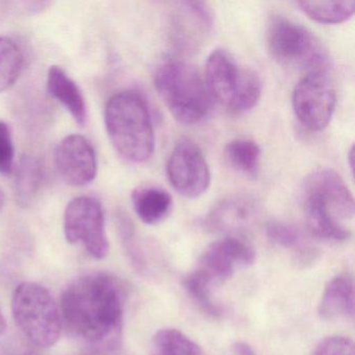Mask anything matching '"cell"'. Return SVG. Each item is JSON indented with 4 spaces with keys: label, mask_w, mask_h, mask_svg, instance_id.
<instances>
[{
    "label": "cell",
    "mask_w": 355,
    "mask_h": 355,
    "mask_svg": "<svg viewBox=\"0 0 355 355\" xmlns=\"http://www.w3.org/2000/svg\"><path fill=\"white\" fill-rule=\"evenodd\" d=\"M232 351L236 355H257L252 347L245 342H236L232 347Z\"/></svg>",
    "instance_id": "obj_29"
},
{
    "label": "cell",
    "mask_w": 355,
    "mask_h": 355,
    "mask_svg": "<svg viewBox=\"0 0 355 355\" xmlns=\"http://www.w3.org/2000/svg\"><path fill=\"white\" fill-rule=\"evenodd\" d=\"M15 162V148L11 130L6 122L0 121V174L3 176L12 173Z\"/></svg>",
    "instance_id": "obj_26"
},
{
    "label": "cell",
    "mask_w": 355,
    "mask_h": 355,
    "mask_svg": "<svg viewBox=\"0 0 355 355\" xmlns=\"http://www.w3.org/2000/svg\"><path fill=\"white\" fill-rule=\"evenodd\" d=\"M320 319H348L354 315V282L348 273L338 274L326 284L318 305Z\"/></svg>",
    "instance_id": "obj_15"
},
{
    "label": "cell",
    "mask_w": 355,
    "mask_h": 355,
    "mask_svg": "<svg viewBox=\"0 0 355 355\" xmlns=\"http://www.w3.org/2000/svg\"><path fill=\"white\" fill-rule=\"evenodd\" d=\"M313 355H355L354 344L346 336H328L318 344Z\"/></svg>",
    "instance_id": "obj_27"
},
{
    "label": "cell",
    "mask_w": 355,
    "mask_h": 355,
    "mask_svg": "<svg viewBox=\"0 0 355 355\" xmlns=\"http://www.w3.org/2000/svg\"><path fill=\"white\" fill-rule=\"evenodd\" d=\"M119 232L122 241H123L124 248L130 257L132 266L138 271H144L146 268V261H145L142 248L139 244L134 226L130 223V220L124 216H119Z\"/></svg>",
    "instance_id": "obj_25"
},
{
    "label": "cell",
    "mask_w": 355,
    "mask_h": 355,
    "mask_svg": "<svg viewBox=\"0 0 355 355\" xmlns=\"http://www.w3.org/2000/svg\"><path fill=\"white\" fill-rule=\"evenodd\" d=\"M295 115L311 132L327 128L336 111V93L327 70L307 72L292 96Z\"/></svg>",
    "instance_id": "obj_9"
},
{
    "label": "cell",
    "mask_w": 355,
    "mask_h": 355,
    "mask_svg": "<svg viewBox=\"0 0 355 355\" xmlns=\"http://www.w3.org/2000/svg\"><path fill=\"white\" fill-rule=\"evenodd\" d=\"M348 159H349V166H350L351 171H352L353 173V169H354V167H353V159H354V147H351L350 151H349L348 155Z\"/></svg>",
    "instance_id": "obj_31"
},
{
    "label": "cell",
    "mask_w": 355,
    "mask_h": 355,
    "mask_svg": "<svg viewBox=\"0 0 355 355\" xmlns=\"http://www.w3.org/2000/svg\"><path fill=\"white\" fill-rule=\"evenodd\" d=\"M26 355H34V354H26Z\"/></svg>",
    "instance_id": "obj_33"
},
{
    "label": "cell",
    "mask_w": 355,
    "mask_h": 355,
    "mask_svg": "<svg viewBox=\"0 0 355 355\" xmlns=\"http://www.w3.org/2000/svg\"><path fill=\"white\" fill-rule=\"evenodd\" d=\"M155 87L171 115L180 123H200L213 109V98L200 72L184 61L171 60L157 67Z\"/></svg>",
    "instance_id": "obj_4"
},
{
    "label": "cell",
    "mask_w": 355,
    "mask_h": 355,
    "mask_svg": "<svg viewBox=\"0 0 355 355\" xmlns=\"http://www.w3.org/2000/svg\"><path fill=\"white\" fill-rule=\"evenodd\" d=\"M305 222L309 232L323 240H348L350 230L344 221L354 217V199L340 174L315 170L303 184Z\"/></svg>",
    "instance_id": "obj_2"
},
{
    "label": "cell",
    "mask_w": 355,
    "mask_h": 355,
    "mask_svg": "<svg viewBox=\"0 0 355 355\" xmlns=\"http://www.w3.org/2000/svg\"><path fill=\"white\" fill-rule=\"evenodd\" d=\"M301 11L311 19L324 24L347 21L355 12L354 0L347 1H302L297 3Z\"/></svg>",
    "instance_id": "obj_20"
},
{
    "label": "cell",
    "mask_w": 355,
    "mask_h": 355,
    "mask_svg": "<svg viewBox=\"0 0 355 355\" xmlns=\"http://www.w3.org/2000/svg\"><path fill=\"white\" fill-rule=\"evenodd\" d=\"M261 155L259 145L249 139H234L224 148V157L228 165L247 178H257Z\"/></svg>",
    "instance_id": "obj_19"
},
{
    "label": "cell",
    "mask_w": 355,
    "mask_h": 355,
    "mask_svg": "<svg viewBox=\"0 0 355 355\" xmlns=\"http://www.w3.org/2000/svg\"><path fill=\"white\" fill-rule=\"evenodd\" d=\"M167 175L174 190L188 198L205 194L211 186V171L202 150L188 139L174 147L168 159Z\"/></svg>",
    "instance_id": "obj_10"
},
{
    "label": "cell",
    "mask_w": 355,
    "mask_h": 355,
    "mask_svg": "<svg viewBox=\"0 0 355 355\" xmlns=\"http://www.w3.org/2000/svg\"><path fill=\"white\" fill-rule=\"evenodd\" d=\"M64 234L70 244L82 245L93 259L101 261L109 254L105 211L94 197H76L68 203L64 214Z\"/></svg>",
    "instance_id": "obj_8"
},
{
    "label": "cell",
    "mask_w": 355,
    "mask_h": 355,
    "mask_svg": "<svg viewBox=\"0 0 355 355\" xmlns=\"http://www.w3.org/2000/svg\"><path fill=\"white\" fill-rule=\"evenodd\" d=\"M55 159L58 172L70 186H87L96 178V153L85 137L70 135L64 138L55 149Z\"/></svg>",
    "instance_id": "obj_12"
},
{
    "label": "cell",
    "mask_w": 355,
    "mask_h": 355,
    "mask_svg": "<svg viewBox=\"0 0 355 355\" xmlns=\"http://www.w3.org/2000/svg\"><path fill=\"white\" fill-rule=\"evenodd\" d=\"M44 182V168L40 159L24 155L16 169L14 191L18 205L28 207L34 202Z\"/></svg>",
    "instance_id": "obj_18"
},
{
    "label": "cell",
    "mask_w": 355,
    "mask_h": 355,
    "mask_svg": "<svg viewBox=\"0 0 355 355\" xmlns=\"http://www.w3.org/2000/svg\"><path fill=\"white\" fill-rule=\"evenodd\" d=\"M105 126L114 148L126 161L144 163L155 151V136L148 105L138 93H117L105 107Z\"/></svg>",
    "instance_id": "obj_3"
},
{
    "label": "cell",
    "mask_w": 355,
    "mask_h": 355,
    "mask_svg": "<svg viewBox=\"0 0 355 355\" xmlns=\"http://www.w3.org/2000/svg\"><path fill=\"white\" fill-rule=\"evenodd\" d=\"M12 315L20 331L39 348L55 346L61 336V313L45 286L24 282L12 296Z\"/></svg>",
    "instance_id": "obj_6"
},
{
    "label": "cell",
    "mask_w": 355,
    "mask_h": 355,
    "mask_svg": "<svg viewBox=\"0 0 355 355\" xmlns=\"http://www.w3.org/2000/svg\"><path fill=\"white\" fill-rule=\"evenodd\" d=\"M257 213L253 199L243 195H232L220 200L203 220V225L209 232H240L248 227Z\"/></svg>",
    "instance_id": "obj_14"
},
{
    "label": "cell",
    "mask_w": 355,
    "mask_h": 355,
    "mask_svg": "<svg viewBox=\"0 0 355 355\" xmlns=\"http://www.w3.org/2000/svg\"><path fill=\"white\" fill-rule=\"evenodd\" d=\"M47 91L69 112L78 125L88 119L86 99L80 87L59 66H53L47 74Z\"/></svg>",
    "instance_id": "obj_16"
},
{
    "label": "cell",
    "mask_w": 355,
    "mask_h": 355,
    "mask_svg": "<svg viewBox=\"0 0 355 355\" xmlns=\"http://www.w3.org/2000/svg\"><path fill=\"white\" fill-rule=\"evenodd\" d=\"M254 261L252 247L236 236H228L207 247L195 270L216 286L230 279L236 270L249 267Z\"/></svg>",
    "instance_id": "obj_11"
},
{
    "label": "cell",
    "mask_w": 355,
    "mask_h": 355,
    "mask_svg": "<svg viewBox=\"0 0 355 355\" xmlns=\"http://www.w3.org/2000/svg\"><path fill=\"white\" fill-rule=\"evenodd\" d=\"M6 331H7V320H6L3 311H0V336H3Z\"/></svg>",
    "instance_id": "obj_30"
},
{
    "label": "cell",
    "mask_w": 355,
    "mask_h": 355,
    "mask_svg": "<svg viewBox=\"0 0 355 355\" xmlns=\"http://www.w3.org/2000/svg\"><path fill=\"white\" fill-rule=\"evenodd\" d=\"M6 9L14 14H37L46 10L51 3L49 1H14L6 3Z\"/></svg>",
    "instance_id": "obj_28"
},
{
    "label": "cell",
    "mask_w": 355,
    "mask_h": 355,
    "mask_svg": "<svg viewBox=\"0 0 355 355\" xmlns=\"http://www.w3.org/2000/svg\"><path fill=\"white\" fill-rule=\"evenodd\" d=\"M6 196L3 191L0 189V211H3V207H5Z\"/></svg>",
    "instance_id": "obj_32"
},
{
    "label": "cell",
    "mask_w": 355,
    "mask_h": 355,
    "mask_svg": "<svg viewBox=\"0 0 355 355\" xmlns=\"http://www.w3.org/2000/svg\"><path fill=\"white\" fill-rule=\"evenodd\" d=\"M184 286L191 298L205 313L213 317L222 315V309L213 298V284L207 282L196 270L191 272L184 280Z\"/></svg>",
    "instance_id": "obj_23"
},
{
    "label": "cell",
    "mask_w": 355,
    "mask_h": 355,
    "mask_svg": "<svg viewBox=\"0 0 355 355\" xmlns=\"http://www.w3.org/2000/svg\"><path fill=\"white\" fill-rule=\"evenodd\" d=\"M60 313L72 336L98 352H115L123 340L124 292L115 276L85 274L62 293Z\"/></svg>",
    "instance_id": "obj_1"
},
{
    "label": "cell",
    "mask_w": 355,
    "mask_h": 355,
    "mask_svg": "<svg viewBox=\"0 0 355 355\" xmlns=\"http://www.w3.org/2000/svg\"><path fill=\"white\" fill-rule=\"evenodd\" d=\"M174 45L184 53L196 51L213 26L211 10L203 3H180L171 16Z\"/></svg>",
    "instance_id": "obj_13"
},
{
    "label": "cell",
    "mask_w": 355,
    "mask_h": 355,
    "mask_svg": "<svg viewBox=\"0 0 355 355\" xmlns=\"http://www.w3.org/2000/svg\"><path fill=\"white\" fill-rule=\"evenodd\" d=\"M150 355H203L202 349L174 328L159 330L153 338Z\"/></svg>",
    "instance_id": "obj_21"
},
{
    "label": "cell",
    "mask_w": 355,
    "mask_h": 355,
    "mask_svg": "<svg viewBox=\"0 0 355 355\" xmlns=\"http://www.w3.org/2000/svg\"><path fill=\"white\" fill-rule=\"evenodd\" d=\"M267 42L272 58L280 65L307 72L327 67V51L319 39L304 26L284 16L272 18Z\"/></svg>",
    "instance_id": "obj_7"
},
{
    "label": "cell",
    "mask_w": 355,
    "mask_h": 355,
    "mask_svg": "<svg viewBox=\"0 0 355 355\" xmlns=\"http://www.w3.org/2000/svg\"><path fill=\"white\" fill-rule=\"evenodd\" d=\"M205 80L213 101L234 113L257 107L263 92L259 74L224 49H215L207 58Z\"/></svg>",
    "instance_id": "obj_5"
},
{
    "label": "cell",
    "mask_w": 355,
    "mask_h": 355,
    "mask_svg": "<svg viewBox=\"0 0 355 355\" xmlns=\"http://www.w3.org/2000/svg\"><path fill=\"white\" fill-rule=\"evenodd\" d=\"M268 239L276 246L284 249H297L302 246L300 232L290 224L280 221H271L266 227Z\"/></svg>",
    "instance_id": "obj_24"
},
{
    "label": "cell",
    "mask_w": 355,
    "mask_h": 355,
    "mask_svg": "<svg viewBox=\"0 0 355 355\" xmlns=\"http://www.w3.org/2000/svg\"><path fill=\"white\" fill-rule=\"evenodd\" d=\"M24 64V55L15 41L0 36V93L17 82Z\"/></svg>",
    "instance_id": "obj_22"
},
{
    "label": "cell",
    "mask_w": 355,
    "mask_h": 355,
    "mask_svg": "<svg viewBox=\"0 0 355 355\" xmlns=\"http://www.w3.org/2000/svg\"><path fill=\"white\" fill-rule=\"evenodd\" d=\"M132 203L141 221L155 225L171 213L173 199L167 191L159 187L141 186L132 192Z\"/></svg>",
    "instance_id": "obj_17"
}]
</instances>
